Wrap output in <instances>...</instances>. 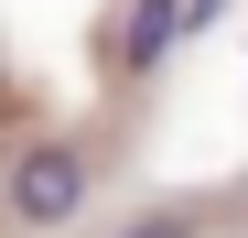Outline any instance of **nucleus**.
Segmentation results:
<instances>
[{"label": "nucleus", "mask_w": 248, "mask_h": 238, "mask_svg": "<svg viewBox=\"0 0 248 238\" xmlns=\"http://www.w3.org/2000/svg\"><path fill=\"white\" fill-rule=\"evenodd\" d=\"M119 238H194V217H184V206H151V217H130Z\"/></svg>", "instance_id": "obj_3"}, {"label": "nucleus", "mask_w": 248, "mask_h": 238, "mask_svg": "<svg viewBox=\"0 0 248 238\" xmlns=\"http://www.w3.org/2000/svg\"><path fill=\"white\" fill-rule=\"evenodd\" d=\"M227 11V0H184V33H205V22H216Z\"/></svg>", "instance_id": "obj_4"}, {"label": "nucleus", "mask_w": 248, "mask_h": 238, "mask_svg": "<svg viewBox=\"0 0 248 238\" xmlns=\"http://www.w3.org/2000/svg\"><path fill=\"white\" fill-rule=\"evenodd\" d=\"M173 33H184V0H130V33H119V65L151 76L162 54H173Z\"/></svg>", "instance_id": "obj_2"}, {"label": "nucleus", "mask_w": 248, "mask_h": 238, "mask_svg": "<svg viewBox=\"0 0 248 238\" xmlns=\"http://www.w3.org/2000/svg\"><path fill=\"white\" fill-rule=\"evenodd\" d=\"M87 195H97V163L76 141H44V152L11 163V227H32V238H44V227H76Z\"/></svg>", "instance_id": "obj_1"}]
</instances>
